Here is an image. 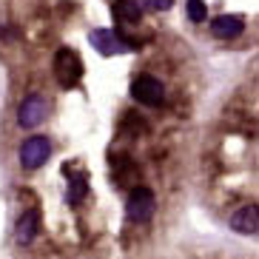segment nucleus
Here are the masks:
<instances>
[{"label": "nucleus", "instance_id": "6", "mask_svg": "<svg viewBox=\"0 0 259 259\" xmlns=\"http://www.w3.org/2000/svg\"><path fill=\"white\" fill-rule=\"evenodd\" d=\"M89 43H92L103 57H117V54L128 52V43L120 40L114 31H108V29H94L92 34H89Z\"/></svg>", "mask_w": 259, "mask_h": 259}, {"label": "nucleus", "instance_id": "13", "mask_svg": "<svg viewBox=\"0 0 259 259\" xmlns=\"http://www.w3.org/2000/svg\"><path fill=\"white\" fill-rule=\"evenodd\" d=\"M148 6L157 9V12H165V9L174 6V0H148Z\"/></svg>", "mask_w": 259, "mask_h": 259}, {"label": "nucleus", "instance_id": "4", "mask_svg": "<svg viewBox=\"0 0 259 259\" xmlns=\"http://www.w3.org/2000/svg\"><path fill=\"white\" fill-rule=\"evenodd\" d=\"M131 97L143 103V106H160L165 92H162V83L151 74H140L134 83H131Z\"/></svg>", "mask_w": 259, "mask_h": 259}, {"label": "nucleus", "instance_id": "2", "mask_svg": "<svg viewBox=\"0 0 259 259\" xmlns=\"http://www.w3.org/2000/svg\"><path fill=\"white\" fill-rule=\"evenodd\" d=\"M49 157H52V143L46 137H29L20 145V165L26 171H37Z\"/></svg>", "mask_w": 259, "mask_h": 259}, {"label": "nucleus", "instance_id": "5", "mask_svg": "<svg viewBox=\"0 0 259 259\" xmlns=\"http://www.w3.org/2000/svg\"><path fill=\"white\" fill-rule=\"evenodd\" d=\"M46 114H49L46 100L40 97V94H31V97H26L23 103H20V108H17V122H20L23 128H34V125H40V122L46 120Z\"/></svg>", "mask_w": 259, "mask_h": 259}, {"label": "nucleus", "instance_id": "7", "mask_svg": "<svg viewBox=\"0 0 259 259\" xmlns=\"http://www.w3.org/2000/svg\"><path fill=\"white\" fill-rule=\"evenodd\" d=\"M211 31H213V37H222V40L239 37V34L245 31V20L236 17V15H220V17L211 20Z\"/></svg>", "mask_w": 259, "mask_h": 259}, {"label": "nucleus", "instance_id": "11", "mask_svg": "<svg viewBox=\"0 0 259 259\" xmlns=\"http://www.w3.org/2000/svg\"><path fill=\"white\" fill-rule=\"evenodd\" d=\"M85 191H89V183H85L83 174H74L69 180V194H66V199H69L71 205H80L85 199Z\"/></svg>", "mask_w": 259, "mask_h": 259}, {"label": "nucleus", "instance_id": "1", "mask_svg": "<svg viewBox=\"0 0 259 259\" xmlns=\"http://www.w3.org/2000/svg\"><path fill=\"white\" fill-rule=\"evenodd\" d=\"M54 71L60 77V85H66V89L77 85L80 77H83V60H80V54L74 49H60L57 57H54Z\"/></svg>", "mask_w": 259, "mask_h": 259}, {"label": "nucleus", "instance_id": "9", "mask_svg": "<svg viewBox=\"0 0 259 259\" xmlns=\"http://www.w3.org/2000/svg\"><path fill=\"white\" fill-rule=\"evenodd\" d=\"M231 228L239 231V234H248V236L256 234V231H259V211H256V205L239 208V211L231 217Z\"/></svg>", "mask_w": 259, "mask_h": 259}, {"label": "nucleus", "instance_id": "3", "mask_svg": "<svg viewBox=\"0 0 259 259\" xmlns=\"http://www.w3.org/2000/svg\"><path fill=\"white\" fill-rule=\"evenodd\" d=\"M154 208H157V199L148 188H134L125 199V213H128L134 222H148L151 220Z\"/></svg>", "mask_w": 259, "mask_h": 259}, {"label": "nucleus", "instance_id": "8", "mask_svg": "<svg viewBox=\"0 0 259 259\" xmlns=\"http://www.w3.org/2000/svg\"><path fill=\"white\" fill-rule=\"evenodd\" d=\"M37 231H40V211H26L17 220V228H15L17 245H31L34 236H37Z\"/></svg>", "mask_w": 259, "mask_h": 259}, {"label": "nucleus", "instance_id": "10", "mask_svg": "<svg viewBox=\"0 0 259 259\" xmlns=\"http://www.w3.org/2000/svg\"><path fill=\"white\" fill-rule=\"evenodd\" d=\"M117 15L125 23H137L140 17H143V6H140L137 0H117Z\"/></svg>", "mask_w": 259, "mask_h": 259}, {"label": "nucleus", "instance_id": "12", "mask_svg": "<svg viewBox=\"0 0 259 259\" xmlns=\"http://www.w3.org/2000/svg\"><path fill=\"white\" fill-rule=\"evenodd\" d=\"M185 12H188V17L194 23H205V17H208L205 0H188V3H185Z\"/></svg>", "mask_w": 259, "mask_h": 259}]
</instances>
